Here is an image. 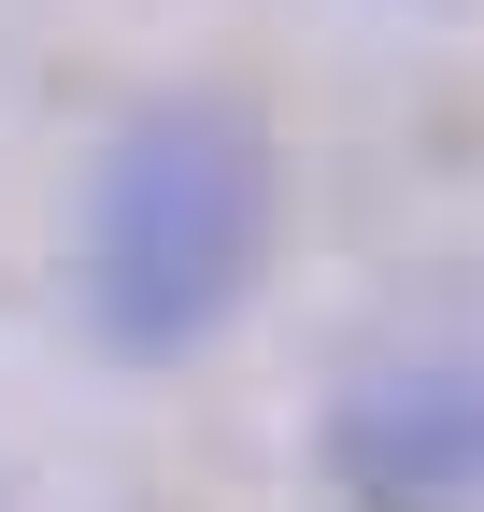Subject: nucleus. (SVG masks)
I'll list each match as a JSON object with an SVG mask.
<instances>
[{
  "instance_id": "nucleus-2",
  "label": "nucleus",
  "mask_w": 484,
  "mask_h": 512,
  "mask_svg": "<svg viewBox=\"0 0 484 512\" xmlns=\"http://www.w3.org/2000/svg\"><path fill=\"white\" fill-rule=\"evenodd\" d=\"M328 456H342V484L371 512H456V498H484V356L442 342V356L356 370Z\"/></svg>"
},
{
  "instance_id": "nucleus-1",
  "label": "nucleus",
  "mask_w": 484,
  "mask_h": 512,
  "mask_svg": "<svg viewBox=\"0 0 484 512\" xmlns=\"http://www.w3.org/2000/svg\"><path fill=\"white\" fill-rule=\"evenodd\" d=\"M271 242V143L242 100H157L114 128L100 200H86V313L129 356H186L242 299Z\"/></svg>"
}]
</instances>
